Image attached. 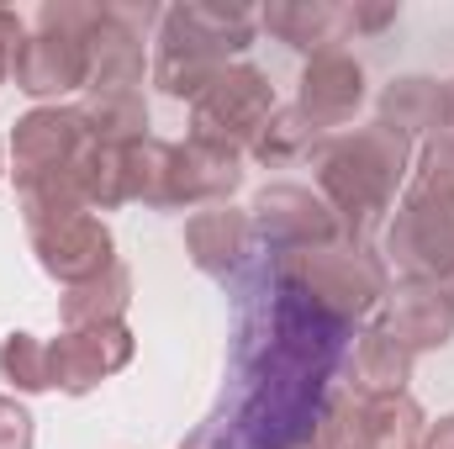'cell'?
<instances>
[{
    "instance_id": "cell-1",
    "label": "cell",
    "mask_w": 454,
    "mask_h": 449,
    "mask_svg": "<svg viewBox=\"0 0 454 449\" xmlns=\"http://www.w3.org/2000/svg\"><path fill=\"white\" fill-rule=\"evenodd\" d=\"M407 164H412V143L386 122L333 132V138H323L312 148L317 196L333 207L343 238L364 243L380 227V217L396 201V185L407 180Z\"/></svg>"
},
{
    "instance_id": "cell-2",
    "label": "cell",
    "mask_w": 454,
    "mask_h": 449,
    "mask_svg": "<svg viewBox=\"0 0 454 449\" xmlns=\"http://www.w3.org/2000/svg\"><path fill=\"white\" fill-rule=\"evenodd\" d=\"M254 27L259 16L243 5H169L148 59L153 85L175 101H196L227 69V59L254 43Z\"/></svg>"
},
{
    "instance_id": "cell-3",
    "label": "cell",
    "mask_w": 454,
    "mask_h": 449,
    "mask_svg": "<svg viewBox=\"0 0 454 449\" xmlns=\"http://www.w3.org/2000/svg\"><path fill=\"white\" fill-rule=\"evenodd\" d=\"M275 280H280V291L301 296L307 307H317L333 323H359V318H370L391 296L386 259H375L354 238L323 243V248H291V254H280Z\"/></svg>"
},
{
    "instance_id": "cell-4",
    "label": "cell",
    "mask_w": 454,
    "mask_h": 449,
    "mask_svg": "<svg viewBox=\"0 0 454 449\" xmlns=\"http://www.w3.org/2000/svg\"><path fill=\"white\" fill-rule=\"evenodd\" d=\"M101 16V5H85V0H48L37 11V27L21 37L16 48V64H11V80L21 96L43 101V106H59L64 96L85 91L90 85V53H85V32L90 21Z\"/></svg>"
},
{
    "instance_id": "cell-5",
    "label": "cell",
    "mask_w": 454,
    "mask_h": 449,
    "mask_svg": "<svg viewBox=\"0 0 454 449\" xmlns=\"http://www.w3.org/2000/svg\"><path fill=\"white\" fill-rule=\"evenodd\" d=\"M90 143L80 106H32L11 127V180L21 191H74V164ZM80 196V191H74Z\"/></svg>"
},
{
    "instance_id": "cell-6",
    "label": "cell",
    "mask_w": 454,
    "mask_h": 449,
    "mask_svg": "<svg viewBox=\"0 0 454 449\" xmlns=\"http://www.w3.org/2000/svg\"><path fill=\"white\" fill-rule=\"evenodd\" d=\"M275 116V85L254 64H227L223 75L191 101V143L223 148V154H248L264 122Z\"/></svg>"
},
{
    "instance_id": "cell-7",
    "label": "cell",
    "mask_w": 454,
    "mask_h": 449,
    "mask_svg": "<svg viewBox=\"0 0 454 449\" xmlns=\"http://www.w3.org/2000/svg\"><path fill=\"white\" fill-rule=\"evenodd\" d=\"M386 264H396L402 280L418 286H450L454 280V196L412 191L386 223Z\"/></svg>"
},
{
    "instance_id": "cell-8",
    "label": "cell",
    "mask_w": 454,
    "mask_h": 449,
    "mask_svg": "<svg viewBox=\"0 0 454 449\" xmlns=\"http://www.w3.org/2000/svg\"><path fill=\"white\" fill-rule=\"evenodd\" d=\"M21 223H27V243H32L43 275H53L64 291L106 275L116 264L112 227L90 207H48V212H27Z\"/></svg>"
},
{
    "instance_id": "cell-9",
    "label": "cell",
    "mask_w": 454,
    "mask_h": 449,
    "mask_svg": "<svg viewBox=\"0 0 454 449\" xmlns=\"http://www.w3.org/2000/svg\"><path fill=\"white\" fill-rule=\"evenodd\" d=\"M137 354V338L127 323H96V328H64L48 343V375L64 397H90L101 381L127 370Z\"/></svg>"
},
{
    "instance_id": "cell-10",
    "label": "cell",
    "mask_w": 454,
    "mask_h": 449,
    "mask_svg": "<svg viewBox=\"0 0 454 449\" xmlns=\"http://www.w3.org/2000/svg\"><path fill=\"white\" fill-rule=\"evenodd\" d=\"M248 223L280 254H291V248H323V243H339L343 238L333 207L317 191H307V185H264L254 196V207H248Z\"/></svg>"
},
{
    "instance_id": "cell-11",
    "label": "cell",
    "mask_w": 454,
    "mask_h": 449,
    "mask_svg": "<svg viewBox=\"0 0 454 449\" xmlns=\"http://www.w3.org/2000/svg\"><path fill=\"white\" fill-rule=\"evenodd\" d=\"M364 106V69L348 48H323L307 59L301 85H296V112L307 116L312 132H339L348 116Z\"/></svg>"
},
{
    "instance_id": "cell-12",
    "label": "cell",
    "mask_w": 454,
    "mask_h": 449,
    "mask_svg": "<svg viewBox=\"0 0 454 449\" xmlns=\"http://www.w3.org/2000/svg\"><path fill=\"white\" fill-rule=\"evenodd\" d=\"M333 418H339V449H423L428 434V418L407 391L339 402Z\"/></svg>"
},
{
    "instance_id": "cell-13",
    "label": "cell",
    "mask_w": 454,
    "mask_h": 449,
    "mask_svg": "<svg viewBox=\"0 0 454 449\" xmlns=\"http://www.w3.org/2000/svg\"><path fill=\"white\" fill-rule=\"evenodd\" d=\"M380 334H391L412 359L428 354V349H444L454 338V296L444 286L402 280V286L386 296V323H380Z\"/></svg>"
},
{
    "instance_id": "cell-14",
    "label": "cell",
    "mask_w": 454,
    "mask_h": 449,
    "mask_svg": "<svg viewBox=\"0 0 454 449\" xmlns=\"http://www.w3.org/2000/svg\"><path fill=\"white\" fill-rule=\"evenodd\" d=\"M85 53H90V85L85 91H143V32L127 21V11L101 5V16L85 32Z\"/></svg>"
},
{
    "instance_id": "cell-15",
    "label": "cell",
    "mask_w": 454,
    "mask_h": 449,
    "mask_svg": "<svg viewBox=\"0 0 454 449\" xmlns=\"http://www.w3.org/2000/svg\"><path fill=\"white\" fill-rule=\"evenodd\" d=\"M248 243H254V223L248 212H238L232 201H217V207H201L191 223H185V254L201 275L212 280H227L243 270L248 259Z\"/></svg>"
},
{
    "instance_id": "cell-16",
    "label": "cell",
    "mask_w": 454,
    "mask_h": 449,
    "mask_svg": "<svg viewBox=\"0 0 454 449\" xmlns=\"http://www.w3.org/2000/svg\"><path fill=\"white\" fill-rule=\"evenodd\" d=\"M127 201H143V207H185V154L180 143L169 138H137L127 143Z\"/></svg>"
},
{
    "instance_id": "cell-17",
    "label": "cell",
    "mask_w": 454,
    "mask_h": 449,
    "mask_svg": "<svg viewBox=\"0 0 454 449\" xmlns=\"http://www.w3.org/2000/svg\"><path fill=\"white\" fill-rule=\"evenodd\" d=\"M386 127H396L407 143L412 138H439L450 127V85L428 80V75H407V80H391L380 91V116Z\"/></svg>"
},
{
    "instance_id": "cell-18",
    "label": "cell",
    "mask_w": 454,
    "mask_h": 449,
    "mask_svg": "<svg viewBox=\"0 0 454 449\" xmlns=\"http://www.w3.org/2000/svg\"><path fill=\"white\" fill-rule=\"evenodd\" d=\"M259 27L275 32L286 48H301L307 59L323 48H339V32L348 27V11L328 0H275L259 11Z\"/></svg>"
},
{
    "instance_id": "cell-19",
    "label": "cell",
    "mask_w": 454,
    "mask_h": 449,
    "mask_svg": "<svg viewBox=\"0 0 454 449\" xmlns=\"http://www.w3.org/2000/svg\"><path fill=\"white\" fill-rule=\"evenodd\" d=\"M412 381V354L391 334L370 328L354 343V397H402Z\"/></svg>"
},
{
    "instance_id": "cell-20",
    "label": "cell",
    "mask_w": 454,
    "mask_h": 449,
    "mask_svg": "<svg viewBox=\"0 0 454 449\" xmlns=\"http://www.w3.org/2000/svg\"><path fill=\"white\" fill-rule=\"evenodd\" d=\"M127 302H132V270H127V264L116 259L106 275H96V280H85V286L64 291V302H59V318H64V328H96V323H121Z\"/></svg>"
},
{
    "instance_id": "cell-21",
    "label": "cell",
    "mask_w": 454,
    "mask_h": 449,
    "mask_svg": "<svg viewBox=\"0 0 454 449\" xmlns=\"http://www.w3.org/2000/svg\"><path fill=\"white\" fill-rule=\"evenodd\" d=\"M80 116H85L90 138L116 143V148L148 138V101H143V91H85Z\"/></svg>"
},
{
    "instance_id": "cell-22",
    "label": "cell",
    "mask_w": 454,
    "mask_h": 449,
    "mask_svg": "<svg viewBox=\"0 0 454 449\" xmlns=\"http://www.w3.org/2000/svg\"><path fill=\"white\" fill-rule=\"evenodd\" d=\"M180 154H185V207H217L243 185V159L238 154L191 143V138L180 143Z\"/></svg>"
},
{
    "instance_id": "cell-23",
    "label": "cell",
    "mask_w": 454,
    "mask_h": 449,
    "mask_svg": "<svg viewBox=\"0 0 454 449\" xmlns=\"http://www.w3.org/2000/svg\"><path fill=\"white\" fill-rule=\"evenodd\" d=\"M0 375H5V386L11 391H21V397H43V391H53V375H48V343L37 334H5L0 343Z\"/></svg>"
},
{
    "instance_id": "cell-24",
    "label": "cell",
    "mask_w": 454,
    "mask_h": 449,
    "mask_svg": "<svg viewBox=\"0 0 454 449\" xmlns=\"http://www.w3.org/2000/svg\"><path fill=\"white\" fill-rule=\"evenodd\" d=\"M312 127H307V116L296 112V106H275V116L264 122V132L254 138V159L259 164H286V159H296V154H307L312 148Z\"/></svg>"
},
{
    "instance_id": "cell-25",
    "label": "cell",
    "mask_w": 454,
    "mask_h": 449,
    "mask_svg": "<svg viewBox=\"0 0 454 449\" xmlns=\"http://www.w3.org/2000/svg\"><path fill=\"white\" fill-rule=\"evenodd\" d=\"M412 191L454 196V138L450 132L428 138V148H423V159H418V175H412Z\"/></svg>"
},
{
    "instance_id": "cell-26",
    "label": "cell",
    "mask_w": 454,
    "mask_h": 449,
    "mask_svg": "<svg viewBox=\"0 0 454 449\" xmlns=\"http://www.w3.org/2000/svg\"><path fill=\"white\" fill-rule=\"evenodd\" d=\"M37 445V418L27 413V402L0 391V449H32Z\"/></svg>"
},
{
    "instance_id": "cell-27",
    "label": "cell",
    "mask_w": 454,
    "mask_h": 449,
    "mask_svg": "<svg viewBox=\"0 0 454 449\" xmlns=\"http://www.w3.org/2000/svg\"><path fill=\"white\" fill-rule=\"evenodd\" d=\"M21 37H27V21H21V11H5V5H0V85L11 80V64H16V48H21Z\"/></svg>"
},
{
    "instance_id": "cell-28",
    "label": "cell",
    "mask_w": 454,
    "mask_h": 449,
    "mask_svg": "<svg viewBox=\"0 0 454 449\" xmlns=\"http://www.w3.org/2000/svg\"><path fill=\"white\" fill-rule=\"evenodd\" d=\"M423 449H454V413H444L439 423H428V434H423Z\"/></svg>"
},
{
    "instance_id": "cell-29",
    "label": "cell",
    "mask_w": 454,
    "mask_h": 449,
    "mask_svg": "<svg viewBox=\"0 0 454 449\" xmlns=\"http://www.w3.org/2000/svg\"><path fill=\"white\" fill-rule=\"evenodd\" d=\"M444 132L454 138V80H450V127H444Z\"/></svg>"
},
{
    "instance_id": "cell-30",
    "label": "cell",
    "mask_w": 454,
    "mask_h": 449,
    "mask_svg": "<svg viewBox=\"0 0 454 449\" xmlns=\"http://www.w3.org/2000/svg\"><path fill=\"white\" fill-rule=\"evenodd\" d=\"M0 175H5V169H0Z\"/></svg>"
}]
</instances>
